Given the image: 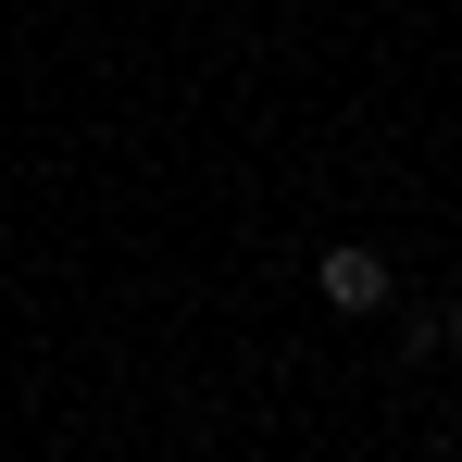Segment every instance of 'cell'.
Here are the masks:
<instances>
[{
	"instance_id": "6da1fadb",
	"label": "cell",
	"mask_w": 462,
	"mask_h": 462,
	"mask_svg": "<svg viewBox=\"0 0 462 462\" xmlns=\"http://www.w3.org/2000/svg\"><path fill=\"white\" fill-rule=\"evenodd\" d=\"M312 288H325V312H387V263L363 250V237H337V250L312 263Z\"/></svg>"
},
{
	"instance_id": "7a4b0ae2",
	"label": "cell",
	"mask_w": 462,
	"mask_h": 462,
	"mask_svg": "<svg viewBox=\"0 0 462 462\" xmlns=\"http://www.w3.org/2000/svg\"><path fill=\"white\" fill-rule=\"evenodd\" d=\"M438 337H450V350H462V300H450V312H438Z\"/></svg>"
}]
</instances>
